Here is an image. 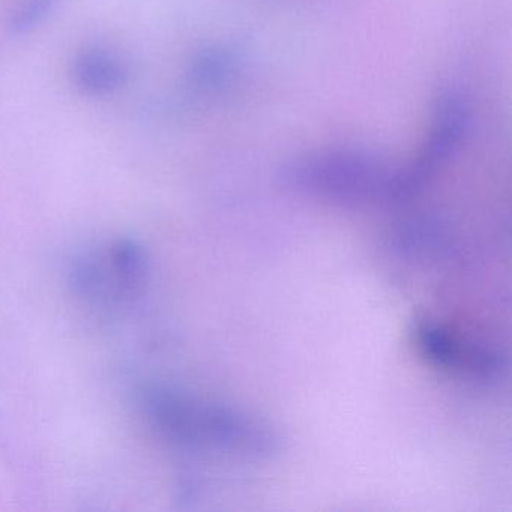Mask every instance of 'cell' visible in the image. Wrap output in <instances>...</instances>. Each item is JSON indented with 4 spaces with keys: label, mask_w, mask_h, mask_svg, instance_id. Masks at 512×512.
Segmentation results:
<instances>
[{
    "label": "cell",
    "mask_w": 512,
    "mask_h": 512,
    "mask_svg": "<svg viewBox=\"0 0 512 512\" xmlns=\"http://www.w3.org/2000/svg\"><path fill=\"white\" fill-rule=\"evenodd\" d=\"M146 413L167 439L230 457L271 460L283 451L280 434L256 416L196 400L167 388L149 389Z\"/></svg>",
    "instance_id": "1"
},
{
    "label": "cell",
    "mask_w": 512,
    "mask_h": 512,
    "mask_svg": "<svg viewBox=\"0 0 512 512\" xmlns=\"http://www.w3.org/2000/svg\"><path fill=\"white\" fill-rule=\"evenodd\" d=\"M59 0H20L11 14L8 28L13 35H25L34 31L52 14Z\"/></svg>",
    "instance_id": "7"
},
{
    "label": "cell",
    "mask_w": 512,
    "mask_h": 512,
    "mask_svg": "<svg viewBox=\"0 0 512 512\" xmlns=\"http://www.w3.org/2000/svg\"><path fill=\"white\" fill-rule=\"evenodd\" d=\"M470 113L458 94H445L434 110L433 125L418 155L397 172L395 203L412 199L454 157L469 128Z\"/></svg>",
    "instance_id": "4"
},
{
    "label": "cell",
    "mask_w": 512,
    "mask_h": 512,
    "mask_svg": "<svg viewBox=\"0 0 512 512\" xmlns=\"http://www.w3.org/2000/svg\"><path fill=\"white\" fill-rule=\"evenodd\" d=\"M236 58L233 50L211 47L197 53L188 68V85L196 92H211L226 85L235 71Z\"/></svg>",
    "instance_id": "6"
},
{
    "label": "cell",
    "mask_w": 512,
    "mask_h": 512,
    "mask_svg": "<svg viewBox=\"0 0 512 512\" xmlns=\"http://www.w3.org/2000/svg\"><path fill=\"white\" fill-rule=\"evenodd\" d=\"M412 341L428 364L485 385L499 382L508 367L506 356L496 347L472 340L428 317L413 323Z\"/></svg>",
    "instance_id": "3"
},
{
    "label": "cell",
    "mask_w": 512,
    "mask_h": 512,
    "mask_svg": "<svg viewBox=\"0 0 512 512\" xmlns=\"http://www.w3.org/2000/svg\"><path fill=\"white\" fill-rule=\"evenodd\" d=\"M397 170L361 149H331L292 161L281 178L298 193L358 208L395 203Z\"/></svg>",
    "instance_id": "2"
},
{
    "label": "cell",
    "mask_w": 512,
    "mask_h": 512,
    "mask_svg": "<svg viewBox=\"0 0 512 512\" xmlns=\"http://www.w3.org/2000/svg\"><path fill=\"white\" fill-rule=\"evenodd\" d=\"M71 80L88 97H109L128 83L127 64L106 47H88L74 56Z\"/></svg>",
    "instance_id": "5"
}]
</instances>
